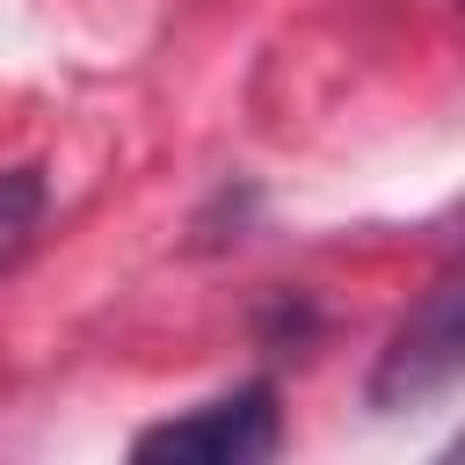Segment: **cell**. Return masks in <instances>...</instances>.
Here are the masks:
<instances>
[{"label": "cell", "instance_id": "6da1fadb", "mask_svg": "<svg viewBox=\"0 0 465 465\" xmlns=\"http://www.w3.org/2000/svg\"><path fill=\"white\" fill-rule=\"evenodd\" d=\"M276 392L269 385H240V392H218L189 414H167L153 429H138L131 458H196V465H247V458H269L276 450Z\"/></svg>", "mask_w": 465, "mask_h": 465}, {"label": "cell", "instance_id": "7a4b0ae2", "mask_svg": "<svg viewBox=\"0 0 465 465\" xmlns=\"http://www.w3.org/2000/svg\"><path fill=\"white\" fill-rule=\"evenodd\" d=\"M458 349H465V334H458V283L436 276L429 298H421V305L407 312V327L392 334V349H385V363H378V378H371V407H407V400L443 392V385L458 378Z\"/></svg>", "mask_w": 465, "mask_h": 465}, {"label": "cell", "instance_id": "3957f363", "mask_svg": "<svg viewBox=\"0 0 465 465\" xmlns=\"http://www.w3.org/2000/svg\"><path fill=\"white\" fill-rule=\"evenodd\" d=\"M44 203H51V189L36 167H0V269L22 262V247L44 225Z\"/></svg>", "mask_w": 465, "mask_h": 465}]
</instances>
